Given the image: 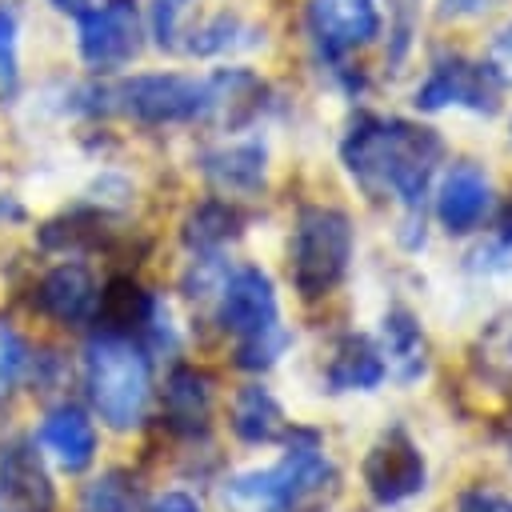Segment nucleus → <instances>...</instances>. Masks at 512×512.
I'll return each mask as SVG.
<instances>
[{"instance_id": "f257e3e1", "label": "nucleus", "mask_w": 512, "mask_h": 512, "mask_svg": "<svg viewBox=\"0 0 512 512\" xmlns=\"http://www.w3.org/2000/svg\"><path fill=\"white\" fill-rule=\"evenodd\" d=\"M444 156V140L436 128L400 120V116H356L340 140V160L348 176L368 192V196H396L404 204V244L416 248L424 236V196L428 180Z\"/></svg>"}, {"instance_id": "f03ea898", "label": "nucleus", "mask_w": 512, "mask_h": 512, "mask_svg": "<svg viewBox=\"0 0 512 512\" xmlns=\"http://www.w3.org/2000/svg\"><path fill=\"white\" fill-rule=\"evenodd\" d=\"M280 464L264 472H240L224 484L228 512H324L340 492V472L324 456L316 428H288L284 432Z\"/></svg>"}, {"instance_id": "7ed1b4c3", "label": "nucleus", "mask_w": 512, "mask_h": 512, "mask_svg": "<svg viewBox=\"0 0 512 512\" xmlns=\"http://www.w3.org/2000/svg\"><path fill=\"white\" fill-rule=\"evenodd\" d=\"M84 388L96 416L108 428L132 432L144 420L152 396V368L144 348L132 336H112V332L92 336L84 348Z\"/></svg>"}, {"instance_id": "20e7f679", "label": "nucleus", "mask_w": 512, "mask_h": 512, "mask_svg": "<svg viewBox=\"0 0 512 512\" xmlns=\"http://www.w3.org/2000/svg\"><path fill=\"white\" fill-rule=\"evenodd\" d=\"M352 248H356V232H352L348 212H340L332 204L300 208L292 244H288V276H292V288L300 292V300L328 296L344 280V272L352 264Z\"/></svg>"}, {"instance_id": "39448f33", "label": "nucleus", "mask_w": 512, "mask_h": 512, "mask_svg": "<svg viewBox=\"0 0 512 512\" xmlns=\"http://www.w3.org/2000/svg\"><path fill=\"white\" fill-rule=\"evenodd\" d=\"M144 48V16L136 0H96L76 12V52L92 72H120Z\"/></svg>"}, {"instance_id": "423d86ee", "label": "nucleus", "mask_w": 512, "mask_h": 512, "mask_svg": "<svg viewBox=\"0 0 512 512\" xmlns=\"http://www.w3.org/2000/svg\"><path fill=\"white\" fill-rule=\"evenodd\" d=\"M116 108L140 124H188L204 112V76L188 72H140L116 84Z\"/></svg>"}, {"instance_id": "0eeeda50", "label": "nucleus", "mask_w": 512, "mask_h": 512, "mask_svg": "<svg viewBox=\"0 0 512 512\" xmlns=\"http://www.w3.org/2000/svg\"><path fill=\"white\" fill-rule=\"evenodd\" d=\"M360 476H364V488L376 504H400L416 492H424L428 484V464H424V452L420 444L404 432V428H388L380 432V440L368 448L364 464H360Z\"/></svg>"}, {"instance_id": "6e6552de", "label": "nucleus", "mask_w": 512, "mask_h": 512, "mask_svg": "<svg viewBox=\"0 0 512 512\" xmlns=\"http://www.w3.org/2000/svg\"><path fill=\"white\" fill-rule=\"evenodd\" d=\"M500 80L488 64H476V60H464V56H440L428 76L420 80L416 88V108L420 112H440L448 104H464L472 112H484L492 116L500 108Z\"/></svg>"}, {"instance_id": "1a4fd4ad", "label": "nucleus", "mask_w": 512, "mask_h": 512, "mask_svg": "<svg viewBox=\"0 0 512 512\" xmlns=\"http://www.w3.org/2000/svg\"><path fill=\"white\" fill-rule=\"evenodd\" d=\"M216 320L236 340H248V336H260V332L276 328L280 324V300H276L272 276L256 264H244L232 276H224Z\"/></svg>"}, {"instance_id": "9d476101", "label": "nucleus", "mask_w": 512, "mask_h": 512, "mask_svg": "<svg viewBox=\"0 0 512 512\" xmlns=\"http://www.w3.org/2000/svg\"><path fill=\"white\" fill-rule=\"evenodd\" d=\"M380 32L376 0H308V36L320 60L340 64L352 48L368 44Z\"/></svg>"}, {"instance_id": "9b49d317", "label": "nucleus", "mask_w": 512, "mask_h": 512, "mask_svg": "<svg viewBox=\"0 0 512 512\" xmlns=\"http://www.w3.org/2000/svg\"><path fill=\"white\" fill-rule=\"evenodd\" d=\"M96 296H100V288H96V276L88 272V264L60 260L32 288V308L40 316H48L52 324L76 328V324H88L96 316Z\"/></svg>"}, {"instance_id": "f8f14e48", "label": "nucleus", "mask_w": 512, "mask_h": 512, "mask_svg": "<svg viewBox=\"0 0 512 512\" xmlns=\"http://www.w3.org/2000/svg\"><path fill=\"white\" fill-rule=\"evenodd\" d=\"M164 424L176 436H208L212 428V376L192 368V364H176L164 380V400H160Z\"/></svg>"}, {"instance_id": "ddd939ff", "label": "nucleus", "mask_w": 512, "mask_h": 512, "mask_svg": "<svg viewBox=\"0 0 512 512\" xmlns=\"http://www.w3.org/2000/svg\"><path fill=\"white\" fill-rule=\"evenodd\" d=\"M0 500L4 512H52V480L40 452L28 440H16L0 452Z\"/></svg>"}, {"instance_id": "4468645a", "label": "nucleus", "mask_w": 512, "mask_h": 512, "mask_svg": "<svg viewBox=\"0 0 512 512\" xmlns=\"http://www.w3.org/2000/svg\"><path fill=\"white\" fill-rule=\"evenodd\" d=\"M264 80L248 68H216L204 76V112L200 120L240 128L264 108Z\"/></svg>"}, {"instance_id": "2eb2a0df", "label": "nucleus", "mask_w": 512, "mask_h": 512, "mask_svg": "<svg viewBox=\"0 0 512 512\" xmlns=\"http://www.w3.org/2000/svg\"><path fill=\"white\" fill-rule=\"evenodd\" d=\"M488 204H492L488 176L472 160L452 164L448 176L440 180V192H436V216H440L444 232H452V236L472 232L488 216Z\"/></svg>"}, {"instance_id": "dca6fc26", "label": "nucleus", "mask_w": 512, "mask_h": 512, "mask_svg": "<svg viewBox=\"0 0 512 512\" xmlns=\"http://www.w3.org/2000/svg\"><path fill=\"white\" fill-rule=\"evenodd\" d=\"M96 424L88 420L84 408L76 404H56L44 420H40V448L56 460L60 472H84L96 460Z\"/></svg>"}, {"instance_id": "f3484780", "label": "nucleus", "mask_w": 512, "mask_h": 512, "mask_svg": "<svg viewBox=\"0 0 512 512\" xmlns=\"http://www.w3.org/2000/svg\"><path fill=\"white\" fill-rule=\"evenodd\" d=\"M200 172L224 196H256L268 180V148L256 144V140L212 148V152H204Z\"/></svg>"}, {"instance_id": "a211bd4d", "label": "nucleus", "mask_w": 512, "mask_h": 512, "mask_svg": "<svg viewBox=\"0 0 512 512\" xmlns=\"http://www.w3.org/2000/svg\"><path fill=\"white\" fill-rule=\"evenodd\" d=\"M156 308L160 300L136 276H124V272L112 276L96 296V320L112 336H144L148 324L156 320Z\"/></svg>"}, {"instance_id": "6ab92c4d", "label": "nucleus", "mask_w": 512, "mask_h": 512, "mask_svg": "<svg viewBox=\"0 0 512 512\" xmlns=\"http://www.w3.org/2000/svg\"><path fill=\"white\" fill-rule=\"evenodd\" d=\"M384 376H388V368H384L380 344L368 336H356V332L336 340L328 368H324L328 392H372L384 384Z\"/></svg>"}, {"instance_id": "aec40b11", "label": "nucleus", "mask_w": 512, "mask_h": 512, "mask_svg": "<svg viewBox=\"0 0 512 512\" xmlns=\"http://www.w3.org/2000/svg\"><path fill=\"white\" fill-rule=\"evenodd\" d=\"M380 352H384V368L392 380L412 384L428 372V340L416 324V316L408 308H388V316L380 320Z\"/></svg>"}, {"instance_id": "412c9836", "label": "nucleus", "mask_w": 512, "mask_h": 512, "mask_svg": "<svg viewBox=\"0 0 512 512\" xmlns=\"http://www.w3.org/2000/svg\"><path fill=\"white\" fill-rule=\"evenodd\" d=\"M228 424H232L236 440H244V444H280L284 432L292 428V420L284 416L280 400L260 384H244L232 396Z\"/></svg>"}, {"instance_id": "4be33fe9", "label": "nucleus", "mask_w": 512, "mask_h": 512, "mask_svg": "<svg viewBox=\"0 0 512 512\" xmlns=\"http://www.w3.org/2000/svg\"><path fill=\"white\" fill-rule=\"evenodd\" d=\"M244 228V212L232 200H200L180 224V244L196 256H216Z\"/></svg>"}, {"instance_id": "5701e85b", "label": "nucleus", "mask_w": 512, "mask_h": 512, "mask_svg": "<svg viewBox=\"0 0 512 512\" xmlns=\"http://www.w3.org/2000/svg\"><path fill=\"white\" fill-rule=\"evenodd\" d=\"M256 36H260V32H256L252 24H244L240 16L216 12V16H208L204 24H196V28L180 40V48H184L188 56H224V52H236V48H256V44H260Z\"/></svg>"}, {"instance_id": "b1692460", "label": "nucleus", "mask_w": 512, "mask_h": 512, "mask_svg": "<svg viewBox=\"0 0 512 512\" xmlns=\"http://www.w3.org/2000/svg\"><path fill=\"white\" fill-rule=\"evenodd\" d=\"M76 512H140V484L124 468H108L84 484Z\"/></svg>"}, {"instance_id": "393cba45", "label": "nucleus", "mask_w": 512, "mask_h": 512, "mask_svg": "<svg viewBox=\"0 0 512 512\" xmlns=\"http://www.w3.org/2000/svg\"><path fill=\"white\" fill-rule=\"evenodd\" d=\"M100 236H104V212H64L40 228V248L80 252V248H96Z\"/></svg>"}, {"instance_id": "a878e982", "label": "nucleus", "mask_w": 512, "mask_h": 512, "mask_svg": "<svg viewBox=\"0 0 512 512\" xmlns=\"http://www.w3.org/2000/svg\"><path fill=\"white\" fill-rule=\"evenodd\" d=\"M288 340H292V336L284 332V324H276V328H268V332H260V336L236 340L232 364L244 368V372H264V368H272V364L280 360V352L288 348Z\"/></svg>"}, {"instance_id": "bb28decb", "label": "nucleus", "mask_w": 512, "mask_h": 512, "mask_svg": "<svg viewBox=\"0 0 512 512\" xmlns=\"http://www.w3.org/2000/svg\"><path fill=\"white\" fill-rule=\"evenodd\" d=\"M20 80V16L0 4V96Z\"/></svg>"}, {"instance_id": "cd10ccee", "label": "nucleus", "mask_w": 512, "mask_h": 512, "mask_svg": "<svg viewBox=\"0 0 512 512\" xmlns=\"http://www.w3.org/2000/svg\"><path fill=\"white\" fill-rule=\"evenodd\" d=\"M188 0H152L148 4V32L156 48H180V12Z\"/></svg>"}, {"instance_id": "c85d7f7f", "label": "nucleus", "mask_w": 512, "mask_h": 512, "mask_svg": "<svg viewBox=\"0 0 512 512\" xmlns=\"http://www.w3.org/2000/svg\"><path fill=\"white\" fill-rule=\"evenodd\" d=\"M24 364H28V348H24L20 332L8 320H0V392H8L20 380Z\"/></svg>"}, {"instance_id": "c756f323", "label": "nucleus", "mask_w": 512, "mask_h": 512, "mask_svg": "<svg viewBox=\"0 0 512 512\" xmlns=\"http://www.w3.org/2000/svg\"><path fill=\"white\" fill-rule=\"evenodd\" d=\"M456 512H512V496L496 492L488 484H476V488H464L456 496Z\"/></svg>"}, {"instance_id": "7c9ffc66", "label": "nucleus", "mask_w": 512, "mask_h": 512, "mask_svg": "<svg viewBox=\"0 0 512 512\" xmlns=\"http://www.w3.org/2000/svg\"><path fill=\"white\" fill-rule=\"evenodd\" d=\"M492 72H496V80L500 84H512V24L492 40V52H488V60H484Z\"/></svg>"}, {"instance_id": "2f4dec72", "label": "nucleus", "mask_w": 512, "mask_h": 512, "mask_svg": "<svg viewBox=\"0 0 512 512\" xmlns=\"http://www.w3.org/2000/svg\"><path fill=\"white\" fill-rule=\"evenodd\" d=\"M148 512H200V504H196V496H188V492H180V488H172V492H164V496H156Z\"/></svg>"}, {"instance_id": "473e14b6", "label": "nucleus", "mask_w": 512, "mask_h": 512, "mask_svg": "<svg viewBox=\"0 0 512 512\" xmlns=\"http://www.w3.org/2000/svg\"><path fill=\"white\" fill-rule=\"evenodd\" d=\"M412 4H416V0H396V12H400V32H396L400 44H396V56H400L404 44H408V12H412Z\"/></svg>"}, {"instance_id": "72a5a7b5", "label": "nucleus", "mask_w": 512, "mask_h": 512, "mask_svg": "<svg viewBox=\"0 0 512 512\" xmlns=\"http://www.w3.org/2000/svg\"><path fill=\"white\" fill-rule=\"evenodd\" d=\"M496 0H444V8L448 12H484V8H492Z\"/></svg>"}, {"instance_id": "f704fd0d", "label": "nucleus", "mask_w": 512, "mask_h": 512, "mask_svg": "<svg viewBox=\"0 0 512 512\" xmlns=\"http://www.w3.org/2000/svg\"><path fill=\"white\" fill-rule=\"evenodd\" d=\"M500 236L512 244V196H508V204H504V212H500Z\"/></svg>"}]
</instances>
